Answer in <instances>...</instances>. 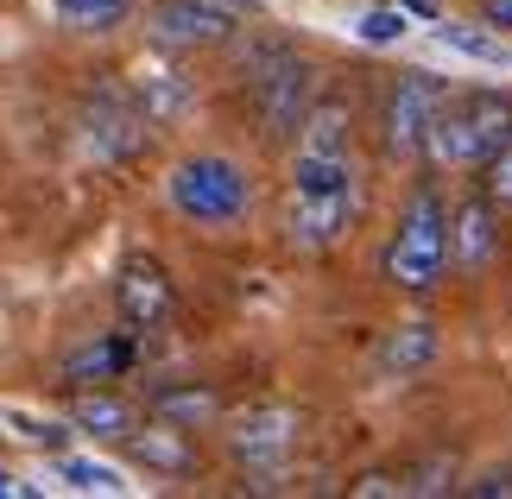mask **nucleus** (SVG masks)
<instances>
[{"mask_svg":"<svg viewBox=\"0 0 512 499\" xmlns=\"http://www.w3.org/2000/svg\"><path fill=\"white\" fill-rule=\"evenodd\" d=\"M380 278L392 291H411V297L437 291L449 278V203H443L437 184H418L405 196L399 222H392V241L380 253Z\"/></svg>","mask_w":512,"mask_h":499,"instance_id":"4","label":"nucleus"},{"mask_svg":"<svg viewBox=\"0 0 512 499\" xmlns=\"http://www.w3.org/2000/svg\"><path fill=\"white\" fill-rule=\"evenodd\" d=\"M354 32H361L367 45H399V38L411 32V19H405V7H373V13H361Z\"/></svg>","mask_w":512,"mask_h":499,"instance_id":"18","label":"nucleus"},{"mask_svg":"<svg viewBox=\"0 0 512 499\" xmlns=\"http://www.w3.org/2000/svg\"><path fill=\"white\" fill-rule=\"evenodd\" d=\"M13 436H26V443H45V449H70V436L64 424H38V417H13Z\"/></svg>","mask_w":512,"mask_h":499,"instance_id":"21","label":"nucleus"},{"mask_svg":"<svg viewBox=\"0 0 512 499\" xmlns=\"http://www.w3.org/2000/svg\"><path fill=\"white\" fill-rule=\"evenodd\" d=\"M500 203L487 196L481 184L462 196V203H449V272H462V278H481V272H494L500 266V253H506V228H500Z\"/></svg>","mask_w":512,"mask_h":499,"instance_id":"8","label":"nucleus"},{"mask_svg":"<svg viewBox=\"0 0 512 499\" xmlns=\"http://www.w3.org/2000/svg\"><path fill=\"white\" fill-rule=\"evenodd\" d=\"M57 481L76 487V493H121L127 487L108 462H83V455H57Z\"/></svg>","mask_w":512,"mask_h":499,"instance_id":"17","label":"nucleus"},{"mask_svg":"<svg viewBox=\"0 0 512 499\" xmlns=\"http://www.w3.org/2000/svg\"><path fill=\"white\" fill-rule=\"evenodd\" d=\"M241 95L260 139H298L304 114L317 108V64L285 38H260L241 64Z\"/></svg>","mask_w":512,"mask_h":499,"instance_id":"2","label":"nucleus"},{"mask_svg":"<svg viewBox=\"0 0 512 499\" xmlns=\"http://www.w3.org/2000/svg\"><path fill=\"white\" fill-rule=\"evenodd\" d=\"M462 493L468 499H500V493H512V468H487L475 481H462Z\"/></svg>","mask_w":512,"mask_h":499,"instance_id":"22","label":"nucleus"},{"mask_svg":"<svg viewBox=\"0 0 512 499\" xmlns=\"http://www.w3.org/2000/svg\"><path fill=\"white\" fill-rule=\"evenodd\" d=\"M443 102H449V83H443V76H430V70H399L386 83V95H380V152L392 158V165L424 158Z\"/></svg>","mask_w":512,"mask_h":499,"instance_id":"6","label":"nucleus"},{"mask_svg":"<svg viewBox=\"0 0 512 499\" xmlns=\"http://www.w3.org/2000/svg\"><path fill=\"white\" fill-rule=\"evenodd\" d=\"M430 361H437V323H399L380 348H373V367L386 379H405V373H418Z\"/></svg>","mask_w":512,"mask_h":499,"instance_id":"14","label":"nucleus"},{"mask_svg":"<svg viewBox=\"0 0 512 499\" xmlns=\"http://www.w3.org/2000/svg\"><path fill=\"white\" fill-rule=\"evenodd\" d=\"M70 424L83 430V436H102V443H127V436L140 430L146 417H140V405H133V398L108 392V386H76V398H70Z\"/></svg>","mask_w":512,"mask_h":499,"instance_id":"12","label":"nucleus"},{"mask_svg":"<svg viewBox=\"0 0 512 499\" xmlns=\"http://www.w3.org/2000/svg\"><path fill=\"white\" fill-rule=\"evenodd\" d=\"M165 196L196 228H234V222H247V209H253V177L222 152H196V158H177L171 165Z\"/></svg>","mask_w":512,"mask_h":499,"instance_id":"5","label":"nucleus"},{"mask_svg":"<svg viewBox=\"0 0 512 499\" xmlns=\"http://www.w3.org/2000/svg\"><path fill=\"white\" fill-rule=\"evenodd\" d=\"M146 26L165 51H215L234 38V13L215 0H152Z\"/></svg>","mask_w":512,"mask_h":499,"instance_id":"10","label":"nucleus"},{"mask_svg":"<svg viewBox=\"0 0 512 499\" xmlns=\"http://www.w3.org/2000/svg\"><path fill=\"white\" fill-rule=\"evenodd\" d=\"M127 455L140 468H152V474H171V481H184V474H196V443H190V430L184 424H171V417H146L140 430L127 436Z\"/></svg>","mask_w":512,"mask_h":499,"instance_id":"11","label":"nucleus"},{"mask_svg":"<svg viewBox=\"0 0 512 499\" xmlns=\"http://www.w3.org/2000/svg\"><path fill=\"white\" fill-rule=\"evenodd\" d=\"M361 209V177L348 152H310L298 146L291 158V203H285V241L298 253H323L354 228Z\"/></svg>","mask_w":512,"mask_h":499,"instance_id":"1","label":"nucleus"},{"mask_svg":"<svg viewBox=\"0 0 512 499\" xmlns=\"http://www.w3.org/2000/svg\"><path fill=\"white\" fill-rule=\"evenodd\" d=\"M475 13H481L487 32H506V38H512V0H481Z\"/></svg>","mask_w":512,"mask_h":499,"instance_id":"23","label":"nucleus"},{"mask_svg":"<svg viewBox=\"0 0 512 499\" xmlns=\"http://www.w3.org/2000/svg\"><path fill=\"white\" fill-rule=\"evenodd\" d=\"M51 7L70 32H114L133 13V0H51Z\"/></svg>","mask_w":512,"mask_h":499,"instance_id":"16","label":"nucleus"},{"mask_svg":"<svg viewBox=\"0 0 512 499\" xmlns=\"http://www.w3.org/2000/svg\"><path fill=\"white\" fill-rule=\"evenodd\" d=\"M475 184H481L487 196H494L500 209H512V139H506V146H500V152H494V158H487V165L475 171Z\"/></svg>","mask_w":512,"mask_h":499,"instance_id":"19","label":"nucleus"},{"mask_svg":"<svg viewBox=\"0 0 512 499\" xmlns=\"http://www.w3.org/2000/svg\"><path fill=\"white\" fill-rule=\"evenodd\" d=\"M133 361H140V335H102V342H83L64 361V379L70 386H108V379H121Z\"/></svg>","mask_w":512,"mask_h":499,"instance_id":"13","label":"nucleus"},{"mask_svg":"<svg viewBox=\"0 0 512 499\" xmlns=\"http://www.w3.org/2000/svg\"><path fill=\"white\" fill-rule=\"evenodd\" d=\"M443 45H456V51H468V57H506L500 32L487 38V32H468V26H443Z\"/></svg>","mask_w":512,"mask_h":499,"instance_id":"20","label":"nucleus"},{"mask_svg":"<svg viewBox=\"0 0 512 499\" xmlns=\"http://www.w3.org/2000/svg\"><path fill=\"white\" fill-rule=\"evenodd\" d=\"M171 304H177L171 272L152 253H127L121 272H114V310H121V323L133 335H152V329L171 323Z\"/></svg>","mask_w":512,"mask_h":499,"instance_id":"9","label":"nucleus"},{"mask_svg":"<svg viewBox=\"0 0 512 499\" xmlns=\"http://www.w3.org/2000/svg\"><path fill=\"white\" fill-rule=\"evenodd\" d=\"M506 139H512V95L506 89H449L437 127H430L424 165L449 171V177H475Z\"/></svg>","mask_w":512,"mask_h":499,"instance_id":"3","label":"nucleus"},{"mask_svg":"<svg viewBox=\"0 0 512 499\" xmlns=\"http://www.w3.org/2000/svg\"><path fill=\"white\" fill-rule=\"evenodd\" d=\"M7 493H19V481H13V474H7V468H0V499H7Z\"/></svg>","mask_w":512,"mask_h":499,"instance_id":"24","label":"nucleus"},{"mask_svg":"<svg viewBox=\"0 0 512 499\" xmlns=\"http://www.w3.org/2000/svg\"><path fill=\"white\" fill-rule=\"evenodd\" d=\"M298 436H304V417H298V411H285V405H253V411L234 417L228 455H234V468H241V474H253L260 487H272V481L291 468V455H298Z\"/></svg>","mask_w":512,"mask_h":499,"instance_id":"7","label":"nucleus"},{"mask_svg":"<svg viewBox=\"0 0 512 499\" xmlns=\"http://www.w3.org/2000/svg\"><path fill=\"white\" fill-rule=\"evenodd\" d=\"M146 411L171 417V424H184V430H209L215 417H222V398H215L209 386H196V379H177V386H159L146 398Z\"/></svg>","mask_w":512,"mask_h":499,"instance_id":"15","label":"nucleus"}]
</instances>
